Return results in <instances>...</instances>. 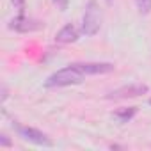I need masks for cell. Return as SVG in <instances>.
I'll use <instances>...</instances> for the list:
<instances>
[{"label": "cell", "mask_w": 151, "mask_h": 151, "mask_svg": "<svg viewBox=\"0 0 151 151\" xmlns=\"http://www.w3.org/2000/svg\"><path fill=\"white\" fill-rule=\"evenodd\" d=\"M86 75L78 69L77 64H69L55 73H52L50 77L46 78L45 86L46 87H68V86H77L84 82Z\"/></svg>", "instance_id": "obj_1"}, {"label": "cell", "mask_w": 151, "mask_h": 151, "mask_svg": "<svg viewBox=\"0 0 151 151\" xmlns=\"http://www.w3.org/2000/svg\"><path fill=\"white\" fill-rule=\"evenodd\" d=\"M100 27H101V11L96 4V0H89L82 18V32L86 36H96Z\"/></svg>", "instance_id": "obj_2"}, {"label": "cell", "mask_w": 151, "mask_h": 151, "mask_svg": "<svg viewBox=\"0 0 151 151\" xmlns=\"http://www.w3.org/2000/svg\"><path fill=\"white\" fill-rule=\"evenodd\" d=\"M14 130L18 132V135L22 139H25V140H29V142H32L36 146H43V147H52L53 146V140L46 133H43L41 130H37V128L23 126V124H14Z\"/></svg>", "instance_id": "obj_3"}, {"label": "cell", "mask_w": 151, "mask_h": 151, "mask_svg": "<svg viewBox=\"0 0 151 151\" xmlns=\"http://www.w3.org/2000/svg\"><path fill=\"white\" fill-rule=\"evenodd\" d=\"M149 91V87L146 84H130V86H123L112 93H109L105 98L107 100H128V98H137L140 94H146Z\"/></svg>", "instance_id": "obj_4"}, {"label": "cell", "mask_w": 151, "mask_h": 151, "mask_svg": "<svg viewBox=\"0 0 151 151\" xmlns=\"http://www.w3.org/2000/svg\"><path fill=\"white\" fill-rule=\"evenodd\" d=\"M11 30H16V32H34V30H39L41 29V22L34 20V18H27L25 14H18L16 18H13L7 25Z\"/></svg>", "instance_id": "obj_5"}, {"label": "cell", "mask_w": 151, "mask_h": 151, "mask_svg": "<svg viewBox=\"0 0 151 151\" xmlns=\"http://www.w3.org/2000/svg\"><path fill=\"white\" fill-rule=\"evenodd\" d=\"M78 69L86 75H107L114 71V64L110 62H77Z\"/></svg>", "instance_id": "obj_6"}, {"label": "cell", "mask_w": 151, "mask_h": 151, "mask_svg": "<svg viewBox=\"0 0 151 151\" xmlns=\"http://www.w3.org/2000/svg\"><path fill=\"white\" fill-rule=\"evenodd\" d=\"M77 39H78V30H77V27L71 25V23L64 25V27L55 34V41L60 43V45H69V43H75Z\"/></svg>", "instance_id": "obj_7"}, {"label": "cell", "mask_w": 151, "mask_h": 151, "mask_svg": "<svg viewBox=\"0 0 151 151\" xmlns=\"http://www.w3.org/2000/svg\"><path fill=\"white\" fill-rule=\"evenodd\" d=\"M135 114H137V107H121V109H117V110L112 112V116H114L119 123H128V121H132V119L135 117Z\"/></svg>", "instance_id": "obj_8"}, {"label": "cell", "mask_w": 151, "mask_h": 151, "mask_svg": "<svg viewBox=\"0 0 151 151\" xmlns=\"http://www.w3.org/2000/svg\"><path fill=\"white\" fill-rule=\"evenodd\" d=\"M135 6L140 14H147L151 11V0H135Z\"/></svg>", "instance_id": "obj_9"}, {"label": "cell", "mask_w": 151, "mask_h": 151, "mask_svg": "<svg viewBox=\"0 0 151 151\" xmlns=\"http://www.w3.org/2000/svg\"><path fill=\"white\" fill-rule=\"evenodd\" d=\"M11 4L14 6V9H18L20 14L25 13V0H11Z\"/></svg>", "instance_id": "obj_10"}, {"label": "cell", "mask_w": 151, "mask_h": 151, "mask_svg": "<svg viewBox=\"0 0 151 151\" xmlns=\"http://www.w3.org/2000/svg\"><path fill=\"white\" fill-rule=\"evenodd\" d=\"M11 146V140L6 133H0V147H9Z\"/></svg>", "instance_id": "obj_11"}, {"label": "cell", "mask_w": 151, "mask_h": 151, "mask_svg": "<svg viewBox=\"0 0 151 151\" xmlns=\"http://www.w3.org/2000/svg\"><path fill=\"white\" fill-rule=\"evenodd\" d=\"M53 2L57 4V7H59L60 11H66V9H68V4H69V0H53Z\"/></svg>", "instance_id": "obj_12"}, {"label": "cell", "mask_w": 151, "mask_h": 151, "mask_svg": "<svg viewBox=\"0 0 151 151\" xmlns=\"http://www.w3.org/2000/svg\"><path fill=\"white\" fill-rule=\"evenodd\" d=\"M110 2H112V0H107V4H110Z\"/></svg>", "instance_id": "obj_13"}, {"label": "cell", "mask_w": 151, "mask_h": 151, "mask_svg": "<svg viewBox=\"0 0 151 151\" xmlns=\"http://www.w3.org/2000/svg\"><path fill=\"white\" fill-rule=\"evenodd\" d=\"M147 103H149V105H151V98H149V101H147Z\"/></svg>", "instance_id": "obj_14"}]
</instances>
